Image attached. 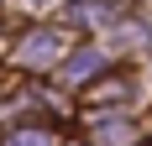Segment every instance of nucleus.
<instances>
[{"label": "nucleus", "mask_w": 152, "mask_h": 146, "mask_svg": "<svg viewBox=\"0 0 152 146\" xmlns=\"http://www.w3.org/2000/svg\"><path fill=\"white\" fill-rule=\"evenodd\" d=\"M58 52H63L58 31H31L26 42H21V63L26 68H47V63H58Z\"/></svg>", "instance_id": "f257e3e1"}, {"label": "nucleus", "mask_w": 152, "mask_h": 146, "mask_svg": "<svg viewBox=\"0 0 152 146\" xmlns=\"http://www.w3.org/2000/svg\"><path fill=\"white\" fill-rule=\"evenodd\" d=\"M100 63H105V58H100V47H89V52H79V58L68 63V68H63V84H74V78H84V73H94Z\"/></svg>", "instance_id": "f03ea898"}, {"label": "nucleus", "mask_w": 152, "mask_h": 146, "mask_svg": "<svg viewBox=\"0 0 152 146\" xmlns=\"http://www.w3.org/2000/svg\"><path fill=\"white\" fill-rule=\"evenodd\" d=\"M5 146H53V131H16L5 136Z\"/></svg>", "instance_id": "7ed1b4c3"}]
</instances>
